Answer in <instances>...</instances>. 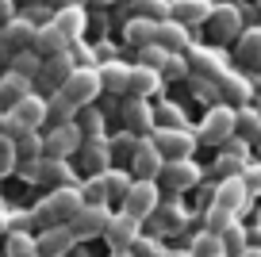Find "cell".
Returning a JSON list of instances; mask_svg holds the SVG:
<instances>
[{
    "label": "cell",
    "mask_w": 261,
    "mask_h": 257,
    "mask_svg": "<svg viewBox=\"0 0 261 257\" xmlns=\"http://www.w3.org/2000/svg\"><path fill=\"white\" fill-rule=\"evenodd\" d=\"M100 89H104V85H100V69H89V65H81V69L69 77V85L62 89V96L69 100L73 108H89L92 100L100 96Z\"/></svg>",
    "instance_id": "3"
},
{
    "label": "cell",
    "mask_w": 261,
    "mask_h": 257,
    "mask_svg": "<svg viewBox=\"0 0 261 257\" xmlns=\"http://www.w3.org/2000/svg\"><path fill=\"white\" fill-rule=\"evenodd\" d=\"M207 31H212L215 42H234L242 39V12L234 8V4H219V8H212V16H207Z\"/></svg>",
    "instance_id": "6"
},
{
    "label": "cell",
    "mask_w": 261,
    "mask_h": 257,
    "mask_svg": "<svg viewBox=\"0 0 261 257\" xmlns=\"http://www.w3.org/2000/svg\"><path fill=\"white\" fill-rule=\"evenodd\" d=\"M96 4H112V0H96Z\"/></svg>",
    "instance_id": "58"
},
{
    "label": "cell",
    "mask_w": 261,
    "mask_h": 257,
    "mask_svg": "<svg viewBox=\"0 0 261 257\" xmlns=\"http://www.w3.org/2000/svg\"><path fill=\"white\" fill-rule=\"evenodd\" d=\"M12 73H19V77L31 81L35 73H42V58L39 54H27V50H23V54H12Z\"/></svg>",
    "instance_id": "39"
},
{
    "label": "cell",
    "mask_w": 261,
    "mask_h": 257,
    "mask_svg": "<svg viewBox=\"0 0 261 257\" xmlns=\"http://www.w3.org/2000/svg\"><path fill=\"white\" fill-rule=\"evenodd\" d=\"M123 208H127V215H135L142 223V219H154L158 208H162V192H158L154 181H135V188H130V196L123 200Z\"/></svg>",
    "instance_id": "5"
},
{
    "label": "cell",
    "mask_w": 261,
    "mask_h": 257,
    "mask_svg": "<svg viewBox=\"0 0 261 257\" xmlns=\"http://www.w3.org/2000/svg\"><path fill=\"white\" fill-rule=\"evenodd\" d=\"M0 135H4V115H0Z\"/></svg>",
    "instance_id": "56"
},
{
    "label": "cell",
    "mask_w": 261,
    "mask_h": 257,
    "mask_svg": "<svg viewBox=\"0 0 261 257\" xmlns=\"http://www.w3.org/2000/svg\"><path fill=\"white\" fill-rule=\"evenodd\" d=\"M27 8H42V4H46V0H23Z\"/></svg>",
    "instance_id": "53"
},
{
    "label": "cell",
    "mask_w": 261,
    "mask_h": 257,
    "mask_svg": "<svg viewBox=\"0 0 261 257\" xmlns=\"http://www.w3.org/2000/svg\"><path fill=\"white\" fill-rule=\"evenodd\" d=\"M162 177H165V188L185 192V188H196V185H200V177H204V173H200V165L188 158V161H165Z\"/></svg>",
    "instance_id": "12"
},
{
    "label": "cell",
    "mask_w": 261,
    "mask_h": 257,
    "mask_svg": "<svg viewBox=\"0 0 261 257\" xmlns=\"http://www.w3.org/2000/svg\"><path fill=\"white\" fill-rule=\"evenodd\" d=\"M100 85H104L108 92H127L130 69H127V65H119V62H108L104 69H100Z\"/></svg>",
    "instance_id": "32"
},
{
    "label": "cell",
    "mask_w": 261,
    "mask_h": 257,
    "mask_svg": "<svg viewBox=\"0 0 261 257\" xmlns=\"http://www.w3.org/2000/svg\"><path fill=\"white\" fill-rule=\"evenodd\" d=\"M154 226H158V230H165V234L180 230V226H185V211H180V203H165V208H158Z\"/></svg>",
    "instance_id": "35"
},
{
    "label": "cell",
    "mask_w": 261,
    "mask_h": 257,
    "mask_svg": "<svg viewBox=\"0 0 261 257\" xmlns=\"http://www.w3.org/2000/svg\"><path fill=\"white\" fill-rule=\"evenodd\" d=\"M215 85H219V92H223V100H227V104H230V108H234V104H238V108H242V104H246V100H250V96H253V85H250V81H246V77H238V73H230V69H227V73H223V77H219V81H215Z\"/></svg>",
    "instance_id": "21"
},
{
    "label": "cell",
    "mask_w": 261,
    "mask_h": 257,
    "mask_svg": "<svg viewBox=\"0 0 261 257\" xmlns=\"http://www.w3.org/2000/svg\"><path fill=\"white\" fill-rule=\"evenodd\" d=\"M77 158H81V165L89 169L92 177H96V173H108V169H112V142H108V138H85Z\"/></svg>",
    "instance_id": "14"
},
{
    "label": "cell",
    "mask_w": 261,
    "mask_h": 257,
    "mask_svg": "<svg viewBox=\"0 0 261 257\" xmlns=\"http://www.w3.org/2000/svg\"><path fill=\"white\" fill-rule=\"evenodd\" d=\"M246 200H250V185H246L242 177H227L219 188H215V200L212 203H219V208H227L230 215H238V211L246 208Z\"/></svg>",
    "instance_id": "15"
},
{
    "label": "cell",
    "mask_w": 261,
    "mask_h": 257,
    "mask_svg": "<svg viewBox=\"0 0 261 257\" xmlns=\"http://www.w3.org/2000/svg\"><path fill=\"white\" fill-rule=\"evenodd\" d=\"M223 249H227V257H242L246 249H250V246H246V230L238 223L230 226V230H223Z\"/></svg>",
    "instance_id": "42"
},
{
    "label": "cell",
    "mask_w": 261,
    "mask_h": 257,
    "mask_svg": "<svg viewBox=\"0 0 261 257\" xmlns=\"http://www.w3.org/2000/svg\"><path fill=\"white\" fill-rule=\"evenodd\" d=\"M81 196H85V203L89 208H104L112 196H108V181H104V173H96V177H89V185L81 188Z\"/></svg>",
    "instance_id": "36"
},
{
    "label": "cell",
    "mask_w": 261,
    "mask_h": 257,
    "mask_svg": "<svg viewBox=\"0 0 261 257\" xmlns=\"http://www.w3.org/2000/svg\"><path fill=\"white\" fill-rule=\"evenodd\" d=\"M73 73H77V65H73V54H69V50L42 62V81H46L54 92H62L65 85H69V77H73Z\"/></svg>",
    "instance_id": "18"
},
{
    "label": "cell",
    "mask_w": 261,
    "mask_h": 257,
    "mask_svg": "<svg viewBox=\"0 0 261 257\" xmlns=\"http://www.w3.org/2000/svg\"><path fill=\"white\" fill-rule=\"evenodd\" d=\"M238 138H246V142H261V112H253V108H238Z\"/></svg>",
    "instance_id": "34"
},
{
    "label": "cell",
    "mask_w": 261,
    "mask_h": 257,
    "mask_svg": "<svg viewBox=\"0 0 261 257\" xmlns=\"http://www.w3.org/2000/svg\"><path fill=\"white\" fill-rule=\"evenodd\" d=\"M165 62H169V50H162V46H146V50H142V69L162 73Z\"/></svg>",
    "instance_id": "44"
},
{
    "label": "cell",
    "mask_w": 261,
    "mask_h": 257,
    "mask_svg": "<svg viewBox=\"0 0 261 257\" xmlns=\"http://www.w3.org/2000/svg\"><path fill=\"white\" fill-rule=\"evenodd\" d=\"M23 96H31V81L8 69L4 77H0V104H19Z\"/></svg>",
    "instance_id": "29"
},
{
    "label": "cell",
    "mask_w": 261,
    "mask_h": 257,
    "mask_svg": "<svg viewBox=\"0 0 261 257\" xmlns=\"http://www.w3.org/2000/svg\"><path fill=\"white\" fill-rule=\"evenodd\" d=\"M112 257H130V249H115V253Z\"/></svg>",
    "instance_id": "55"
},
{
    "label": "cell",
    "mask_w": 261,
    "mask_h": 257,
    "mask_svg": "<svg viewBox=\"0 0 261 257\" xmlns=\"http://www.w3.org/2000/svg\"><path fill=\"white\" fill-rule=\"evenodd\" d=\"M65 35L58 31L54 23H46V27H39V35H35V54L46 62V58H58V54H65Z\"/></svg>",
    "instance_id": "22"
},
{
    "label": "cell",
    "mask_w": 261,
    "mask_h": 257,
    "mask_svg": "<svg viewBox=\"0 0 261 257\" xmlns=\"http://www.w3.org/2000/svg\"><path fill=\"white\" fill-rule=\"evenodd\" d=\"M50 23L65 35V42H73V39H81V31H85V23H89V19H85L81 8H65V12H54V19H50Z\"/></svg>",
    "instance_id": "27"
},
{
    "label": "cell",
    "mask_w": 261,
    "mask_h": 257,
    "mask_svg": "<svg viewBox=\"0 0 261 257\" xmlns=\"http://www.w3.org/2000/svg\"><path fill=\"white\" fill-rule=\"evenodd\" d=\"M16 165H19V150H16V142L0 135V177H4V173H12Z\"/></svg>",
    "instance_id": "43"
},
{
    "label": "cell",
    "mask_w": 261,
    "mask_h": 257,
    "mask_svg": "<svg viewBox=\"0 0 261 257\" xmlns=\"http://www.w3.org/2000/svg\"><path fill=\"white\" fill-rule=\"evenodd\" d=\"M123 119H127V135H135V138L154 127V115H150V108L142 100H127L123 104Z\"/></svg>",
    "instance_id": "24"
},
{
    "label": "cell",
    "mask_w": 261,
    "mask_h": 257,
    "mask_svg": "<svg viewBox=\"0 0 261 257\" xmlns=\"http://www.w3.org/2000/svg\"><path fill=\"white\" fill-rule=\"evenodd\" d=\"M16 150H19V153H35V158H42V142H39L35 135H23V138L16 142Z\"/></svg>",
    "instance_id": "47"
},
{
    "label": "cell",
    "mask_w": 261,
    "mask_h": 257,
    "mask_svg": "<svg viewBox=\"0 0 261 257\" xmlns=\"http://www.w3.org/2000/svg\"><path fill=\"white\" fill-rule=\"evenodd\" d=\"M12 8H16V0H0V27H8L12 19H16V16H12Z\"/></svg>",
    "instance_id": "49"
},
{
    "label": "cell",
    "mask_w": 261,
    "mask_h": 257,
    "mask_svg": "<svg viewBox=\"0 0 261 257\" xmlns=\"http://www.w3.org/2000/svg\"><path fill=\"white\" fill-rule=\"evenodd\" d=\"M139 226L142 223L135 215H127V211H123V215H112V226H108V234H104V238L112 242V253H115V249H130V246H135V242L142 238Z\"/></svg>",
    "instance_id": "13"
},
{
    "label": "cell",
    "mask_w": 261,
    "mask_h": 257,
    "mask_svg": "<svg viewBox=\"0 0 261 257\" xmlns=\"http://www.w3.org/2000/svg\"><path fill=\"white\" fill-rule=\"evenodd\" d=\"M8 58H12V50H8V42H4V39H0V65H4V62H8Z\"/></svg>",
    "instance_id": "51"
},
{
    "label": "cell",
    "mask_w": 261,
    "mask_h": 257,
    "mask_svg": "<svg viewBox=\"0 0 261 257\" xmlns=\"http://www.w3.org/2000/svg\"><path fill=\"white\" fill-rule=\"evenodd\" d=\"M46 104H50V115H54V119H58V127H69V123H73V115H77V108H73V104H69V100H65V96H62V92H54V96H50V100H46Z\"/></svg>",
    "instance_id": "40"
},
{
    "label": "cell",
    "mask_w": 261,
    "mask_h": 257,
    "mask_svg": "<svg viewBox=\"0 0 261 257\" xmlns=\"http://www.w3.org/2000/svg\"><path fill=\"white\" fill-rule=\"evenodd\" d=\"M246 185H250V192H261V165L246 169Z\"/></svg>",
    "instance_id": "48"
},
{
    "label": "cell",
    "mask_w": 261,
    "mask_h": 257,
    "mask_svg": "<svg viewBox=\"0 0 261 257\" xmlns=\"http://www.w3.org/2000/svg\"><path fill=\"white\" fill-rule=\"evenodd\" d=\"M234 131H238V108L215 104L212 112L204 115L200 131H196V142H204V146H227L230 138H234Z\"/></svg>",
    "instance_id": "2"
},
{
    "label": "cell",
    "mask_w": 261,
    "mask_h": 257,
    "mask_svg": "<svg viewBox=\"0 0 261 257\" xmlns=\"http://www.w3.org/2000/svg\"><path fill=\"white\" fill-rule=\"evenodd\" d=\"M108 226H112V211L108 208H89V203H85V208L73 215L69 230H73V238H96V234H108Z\"/></svg>",
    "instance_id": "9"
},
{
    "label": "cell",
    "mask_w": 261,
    "mask_h": 257,
    "mask_svg": "<svg viewBox=\"0 0 261 257\" xmlns=\"http://www.w3.org/2000/svg\"><path fill=\"white\" fill-rule=\"evenodd\" d=\"M158 85H162V73H154V69H130V85H127V92L135 100H146V96H154L158 92Z\"/></svg>",
    "instance_id": "26"
},
{
    "label": "cell",
    "mask_w": 261,
    "mask_h": 257,
    "mask_svg": "<svg viewBox=\"0 0 261 257\" xmlns=\"http://www.w3.org/2000/svg\"><path fill=\"white\" fill-rule=\"evenodd\" d=\"M185 73H188V58L169 54V62H165V69H162V81H177V77H185Z\"/></svg>",
    "instance_id": "45"
},
{
    "label": "cell",
    "mask_w": 261,
    "mask_h": 257,
    "mask_svg": "<svg viewBox=\"0 0 261 257\" xmlns=\"http://www.w3.org/2000/svg\"><path fill=\"white\" fill-rule=\"evenodd\" d=\"M162 169H165L162 150L154 146V138H142V142L135 146V153H130V173L139 181H154V177H162Z\"/></svg>",
    "instance_id": "8"
},
{
    "label": "cell",
    "mask_w": 261,
    "mask_h": 257,
    "mask_svg": "<svg viewBox=\"0 0 261 257\" xmlns=\"http://www.w3.org/2000/svg\"><path fill=\"white\" fill-rule=\"evenodd\" d=\"M77 131H81L85 138H104V115H100L96 108H85V112H81V123H77Z\"/></svg>",
    "instance_id": "38"
},
{
    "label": "cell",
    "mask_w": 261,
    "mask_h": 257,
    "mask_svg": "<svg viewBox=\"0 0 261 257\" xmlns=\"http://www.w3.org/2000/svg\"><path fill=\"white\" fill-rule=\"evenodd\" d=\"M39 208H42L39 219L46 226H69V223H73V215L85 208V196H81V188H73V185H69V188H54Z\"/></svg>",
    "instance_id": "1"
},
{
    "label": "cell",
    "mask_w": 261,
    "mask_h": 257,
    "mask_svg": "<svg viewBox=\"0 0 261 257\" xmlns=\"http://www.w3.org/2000/svg\"><path fill=\"white\" fill-rule=\"evenodd\" d=\"M207 16H212V0H173L169 8V19H177V23H207Z\"/></svg>",
    "instance_id": "20"
},
{
    "label": "cell",
    "mask_w": 261,
    "mask_h": 257,
    "mask_svg": "<svg viewBox=\"0 0 261 257\" xmlns=\"http://www.w3.org/2000/svg\"><path fill=\"white\" fill-rule=\"evenodd\" d=\"M4 253L8 257H39V238H31V234H23V230H8Z\"/></svg>",
    "instance_id": "31"
},
{
    "label": "cell",
    "mask_w": 261,
    "mask_h": 257,
    "mask_svg": "<svg viewBox=\"0 0 261 257\" xmlns=\"http://www.w3.org/2000/svg\"><path fill=\"white\" fill-rule=\"evenodd\" d=\"M238 58L246 65H261V23L246 27L242 39H238Z\"/></svg>",
    "instance_id": "30"
},
{
    "label": "cell",
    "mask_w": 261,
    "mask_h": 257,
    "mask_svg": "<svg viewBox=\"0 0 261 257\" xmlns=\"http://www.w3.org/2000/svg\"><path fill=\"white\" fill-rule=\"evenodd\" d=\"M188 253H192V257H227V249H223V234H212V230L196 234Z\"/></svg>",
    "instance_id": "33"
},
{
    "label": "cell",
    "mask_w": 261,
    "mask_h": 257,
    "mask_svg": "<svg viewBox=\"0 0 261 257\" xmlns=\"http://www.w3.org/2000/svg\"><path fill=\"white\" fill-rule=\"evenodd\" d=\"M39 181H46V185H54V188H69V185H73V173H69L65 161L39 158Z\"/></svg>",
    "instance_id": "28"
},
{
    "label": "cell",
    "mask_w": 261,
    "mask_h": 257,
    "mask_svg": "<svg viewBox=\"0 0 261 257\" xmlns=\"http://www.w3.org/2000/svg\"><path fill=\"white\" fill-rule=\"evenodd\" d=\"M127 42H130V46H139V50L158 46V23H154V19L135 16V19L127 23Z\"/></svg>",
    "instance_id": "25"
},
{
    "label": "cell",
    "mask_w": 261,
    "mask_h": 257,
    "mask_svg": "<svg viewBox=\"0 0 261 257\" xmlns=\"http://www.w3.org/2000/svg\"><path fill=\"white\" fill-rule=\"evenodd\" d=\"M257 112H261V100H257Z\"/></svg>",
    "instance_id": "59"
},
{
    "label": "cell",
    "mask_w": 261,
    "mask_h": 257,
    "mask_svg": "<svg viewBox=\"0 0 261 257\" xmlns=\"http://www.w3.org/2000/svg\"><path fill=\"white\" fill-rule=\"evenodd\" d=\"M35 35H39V23H35V19H27V16H16L8 27H0V39L8 42L12 54H16V50H23V46H35Z\"/></svg>",
    "instance_id": "16"
},
{
    "label": "cell",
    "mask_w": 261,
    "mask_h": 257,
    "mask_svg": "<svg viewBox=\"0 0 261 257\" xmlns=\"http://www.w3.org/2000/svg\"><path fill=\"white\" fill-rule=\"evenodd\" d=\"M250 165V142L246 138H230L227 146H223L219 161H215V169L223 173V181L227 177H242V169Z\"/></svg>",
    "instance_id": "11"
},
{
    "label": "cell",
    "mask_w": 261,
    "mask_h": 257,
    "mask_svg": "<svg viewBox=\"0 0 261 257\" xmlns=\"http://www.w3.org/2000/svg\"><path fill=\"white\" fill-rule=\"evenodd\" d=\"M46 4H54L58 12H65V8H81L85 0H46Z\"/></svg>",
    "instance_id": "50"
},
{
    "label": "cell",
    "mask_w": 261,
    "mask_h": 257,
    "mask_svg": "<svg viewBox=\"0 0 261 257\" xmlns=\"http://www.w3.org/2000/svg\"><path fill=\"white\" fill-rule=\"evenodd\" d=\"M257 146H261V142H257Z\"/></svg>",
    "instance_id": "60"
},
{
    "label": "cell",
    "mask_w": 261,
    "mask_h": 257,
    "mask_svg": "<svg viewBox=\"0 0 261 257\" xmlns=\"http://www.w3.org/2000/svg\"><path fill=\"white\" fill-rule=\"evenodd\" d=\"M0 230H12V226H8V219H4V211H0Z\"/></svg>",
    "instance_id": "54"
},
{
    "label": "cell",
    "mask_w": 261,
    "mask_h": 257,
    "mask_svg": "<svg viewBox=\"0 0 261 257\" xmlns=\"http://www.w3.org/2000/svg\"><path fill=\"white\" fill-rule=\"evenodd\" d=\"M8 115L27 131V135H35V131L42 127V119H50V104H46L42 96H35V92H31V96H23L19 104H12Z\"/></svg>",
    "instance_id": "10"
},
{
    "label": "cell",
    "mask_w": 261,
    "mask_h": 257,
    "mask_svg": "<svg viewBox=\"0 0 261 257\" xmlns=\"http://www.w3.org/2000/svg\"><path fill=\"white\" fill-rule=\"evenodd\" d=\"M158 115L165 119V131H185V112H180L177 104H162Z\"/></svg>",
    "instance_id": "46"
},
{
    "label": "cell",
    "mask_w": 261,
    "mask_h": 257,
    "mask_svg": "<svg viewBox=\"0 0 261 257\" xmlns=\"http://www.w3.org/2000/svg\"><path fill=\"white\" fill-rule=\"evenodd\" d=\"M130 257H165V242L154 238V234H142V238L130 246Z\"/></svg>",
    "instance_id": "41"
},
{
    "label": "cell",
    "mask_w": 261,
    "mask_h": 257,
    "mask_svg": "<svg viewBox=\"0 0 261 257\" xmlns=\"http://www.w3.org/2000/svg\"><path fill=\"white\" fill-rule=\"evenodd\" d=\"M242 257H261V246H250V249H246Z\"/></svg>",
    "instance_id": "52"
},
{
    "label": "cell",
    "mask_w": 261,
    "mask_h": 257,
    "mask_svg": "<svg viewBox=\"0 0 261 257\" xmlns=\"http://www.w3.org/2000/svg\"><path fill=\"white\" fill-rule=\"evenodd\" d=\"M108 181V196H115V200H127L130 188H135V181H130V173H123V169H108L104 173Z\"/></svg>",
    "instance_id": "37"
},
{
    "label": "cell",
    "mask_w": 261,
    "mask_h": 257,
    "mask_svg": "<svg viewBox=\"0 0 261 257\" xmlns=\"http://www.w3.org/2000/svg\"><path fill=\"white\" fill-rule=\"evenodd\" d=\"M154 146L162 150L165 161H188L196 150V135H188V131H165L158 127L154 131Z\"/></svg>",
    "instance_id": "7"
},
{
    "label": "cell",
    "mask_w": 261,
    "mask_h": 257,
    "mask_svg": "<svg viewBox=\"0 0 261 257\" xmlns=\"http://www.w3.org/2000/svg\"><path fill=\"white\" fill-rule=\"evenodd\" d=\"M158 46L169 50V54H180V50H188V27L177 23V19H165V23H158Z\"/></svg>",
    "instance_id": "23"
},
{
    "label": "cell",
    "mask_w": 261,
    "mask_h": 257,
    "mask_svg": "<svg viewBox=\"0 0 261 257\" xmlns=\"http://www.w3.org/2000/svg\"><path fill=\"white\" fill-rule=\"evenodd\" d=\"M192 62H196V73H200V81H219L223 73H227V58H223L219 50L196 46V50H192Z\"/></svg>",
    "instance_id": "19"
},
{
    "label": "cell",
    "mask_w": 261,
    "mask_h": 257,
    "mask_svg": "<svg viewBox=\"0 0 261 257\" xmlns=\"http://www.w3.org/2000/svg\"><path fill=\"white\" fill-rule=\"evenodd\" d=\"M173 257H192V253H173Z\"/></svg>",
    "instance_id": "57"
},
{
    "label": "cell",
    "mask_w": 261,
    "mask_h": 257,
    "mask_svg": "<svg viewBox=\"0 0 261 257\" xmlns=\"http://www.w3.org/2000/svg\"><path fill=\"white\" fill-rule=\"evenodd\" d=\"M73 230L69 226H42V238H39V257H65L73 249Z\"/></svg>",
    "instance_id": "17"
},
{
    "label": "cell",
    "mask_w": 261,
    "mask_h": 257,
    "mask_svg": "<svg viewBox=\"0 0 261 257\" xmlns=\"http://www.w3.org/2000/svg\"><path fill=\"white\" fill-rule=\"evenodd\" d=\"M81 146H85V135L77 131V123H69V127H54L46 138H42V158L65 161V158H73V153H81Z\"/></svg>",
    "instance_id": "4"
}]
</instances>
